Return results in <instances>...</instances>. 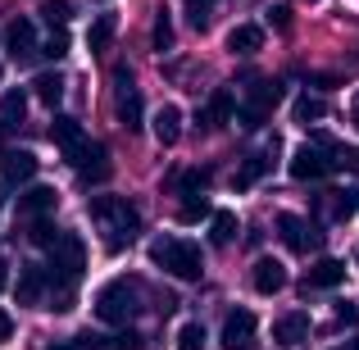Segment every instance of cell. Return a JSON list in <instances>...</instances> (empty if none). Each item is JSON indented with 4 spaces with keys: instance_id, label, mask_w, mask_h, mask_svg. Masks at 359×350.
Returning a JSON list of instances; mask_svg holds the SVG:
<instances>
[{
    "instance_id": "cell-1",
    "label": "cell",
    "mask_w": 359,
    "mask_h": 350,
    "mask_svg": "<svg viewBox=\"0 0 359 350\" xmlns=\"http://www.w3.org/2000/svg\"><path fill=\"white\" fill-rule=\"evenodd\" d=\"M91 219H96L100 236H105V250L109 255H123L132 245V236L141 232L137 205H128L123 196H96V201H91Z\"/></svg>"
},
{
    "instance_id": "cell-2",
    "label": "cell",
    "mask_w": 359,
    "mask_h": 350,
    "mask_svg": "<svg viewBox=\"0 0 359 350\" xmlns=\"http://www.w3.org/2000/svg\"><path fill=\"white\" fill-rule=\"evenodd\" d=\"M150 260H155V269H164L168 278H177V282H201L205 278L201 245L187 241V236H155Z\"/></svg>"
},
{
    "instance_id": "cell-3",
    "label": "cell",
    "mask_w": 359,
    "mask_h": 350,
    "mask_svg": "<svg viewBox=\"0 0 359 350\" xmlns=\"http://www.w3.org/2000/svg\"><path fill=\"white\" fill-rule=\"evenodd\" d=\"M46 273H50V287H55L60 300L82 282V273H87V245H82L78 232H60V241H55V250H50V269Z\"/></svg>"
},
{
    "instance_id": "cell-4",
    "label": "cell",
    "mask_w": 359,
    "mask_h": 350,
    "mask_svg": "<svg viewBox=\"0 0 359 350\" xmlns=\"http://www.w3.org/2000/svg\"><path fill=\"white\" fill-rule=\"evenodd\" d=\"M137 314V287L132 282H105V287L96 291V318L100 323H109V328H123L128 318Z\"/></svg>"
},
{
    "instance_id": "cell-5",
    "label": "cell",
    "mask_w": 359,
    "mask_h": 350,
    "mask_svg": "<svg viewBox=\"0 0 359 350\" xmlns=\"http://www.w3.org/2000/svg\"><path fill=\"white\" fill-rule=\"evenodd\" d=\"M337 141H309V146H300L296 155H291V177H300V182H314V177H323L327 168L337 164Z\"/></svg>"
},
{
    "instance_id": "cell-6",
    "label": "cell",
    "mask_w": 359,
    "mask_h": 350,
    "mask_svg": "<svg viewBox=\"0 0 359 350\" xmlns=\"http://www.w3.org/2000/svg\"><path fill=\"white\" fill-rule=\"evenodd\" d=\"M273 228H278L282 245H291L296 255H309V250H318V245H323V232H318L309 219H300V214H287V210H282L278 219H273Z\"/></svg>"
},
{
    "instance_id": "cell-7",
    "label": "cell",
    "mask_w": 359,
    "mask_h": 350,
    "mask_svg": "<svg viewBox=\"0 0 359 350\" xmlns=\"http://www.w3.org/2000/svg\"><path fill=\"white\" fill-rule=\"evenodd\" d=\"M278 105H282V82H255L250 100H245V109H241V128H250V132L264 128Z\"/></svg>"
},
{
    "instance_id": "cell-8",
    "label": "cell",
    "mask_w": 359,
    "mask_h": 350,
    "mask_svg": "<svg viewBox=\"0 0 359 350\" xmlns=\"http://www.w3.org/2000/svg\"><path fill=\"white\" fill-rule=\"evenodd\" d=\"M114 105H118V123H123L128 132H141V128H146V114H141V91L132 87V73H128V69H118Z\"/></svg>"
},
{
    "instance_id": "cell-9",
    "label": "cell",
    "mask_w": 359,
    "mask_h": 350,
    "mask_svg": "<svg viewBox=\"0 0 359 350\" xmlns=\"http://www.w3.org/2000/svg\"><path fill=\"white\" fill-rule=\"evenodd\" d=\"M32 177H36V155L32 150H5V155H0V182L23 187V182H32Z\"/></svg>"
},
{
    "instance_id": "cell-10",
    "label": "cell",
    "mask_w": 359,
    "mask_h": 350,
    "mask_svg": "<svg viewBox=\"0 0 359 350\" xmlns=\"http://www.w3.org/2000/svg\"><path fill=\"white\" fill-rule=\"evenodd\" d=\"M250 282L259 296H278L282 287H287V269H282V260H273V255H259L250 269Z\"/></svg>"
},
{
    "instance_id": "cell-11",
    "label": "cell",
    "mask_w": 359,
    "mask_h": 350,
    "mask_svg": "<svg viewBox=\"0 0 359 350\" xmlns=\"http://www.w3.org/2000/svg\"><path fill=\"white\" fill-rule=\"evenodd\" d=\"M255 346V314L250 309H232L223 323V350H250Z\"/></svg>"
},
{
    "instance_id": "cell-12",
    "label": "cell",
    "mask_w": 359,
    "mask_h": 350,
    "mask_svg": "<svg viewBox=\"0 0 359 350\" xmlns=\"http://www.w3.org/2000/svg\"><path fill=\"white\" fill-rule=\"evenodd\" d=\"M305 337H309V314L305 309H291V314H282L278 323H273V346H282V350L300 346Z\"/></svg>"
},
{
    "instance_id": "cell-13",
    "label": "cell",
    "mask_w": 359,
    "mask_h": 350,
    "mask_svg": "<svg viewBox=\"0 0 359 350\" xmlns=\"http://www.w3.org/2000/svg\"><path fill=\"white\" fill-rule=\"evenodd\" d=\"M5 46H9L14 60H32V51H36V23H32V18H14V23L5 27Z\"/></svg>"
},
{
    "instance_id": "cell-14",
    "label": "cell",
    "mask_w": 359,
    "mask_h": 350,
    "mask_svg": "<svg viewBox=\"0 0 359 350\" xmlns=\"http://www.w3.org/2000/svg\"><path fill=\"white\" fill-rule=\"evenodd\" d=\"M73 168L82 173V182H100V177L109 173V155H105V146H100V141H87V150L73 159Z\"/></svg>"
},
{
    "instance_id": "cell-15",
    "label": "cell",
    "mask_w": 359,
    "mask_h": 350,
    "mask_svg": "<svg viewBox=\"0 0 359 350\" xmlns=\"http://www.w3.org/2000/svg\"><path fill=\"white\" fill-rule=\"evenodd\" d=\"M55 205H60V191L41 182V187H27V191H23L18 210H23V219H46V214H50Z\"/></svg>"
},
{
    "instance_id": "cell-16",
    "label": "cell",
    "mask_w": 359,
    "mask_h": 350,
    "mask_svg": "<svg viewBox=\"0 0 359 350\" xmlns=\"http://www.w3.org/2000/svg\"><path fill=\"white\" fill-rule=\"evenodd\" d=\"M87 141H91V137L82 132V123H73V119H55V146L69 155V164L82 155V150H87Z\"/></svg>"
},
{
    "instance_id": "cell-17",
    "label": "cell",
    "mask_w": 359,
    "mask_h": 350,
    "mask_svg": "<svg viewBox=\"0 0 359 350\" xmlns=\"http://www.w3.org/2000/svg\"><path fill=\"white\" fill-rule=\"evenodd\" d=\"M323 210H327V219H332V223H346V219H355V214H359V191H355V187H341V191H327V196H323Z\"/></svg>"
},
{
    "instance_id": "cell-18",
    "label": "cell",
    "mask_w": 359,
    "mask_h": 350,
    "mask_svg": "<svg viewBox=\"0 0 359 350\" xmlns=\"http://www.w3.org/2000/svg\"><path fill=\"white\" fill-rule=\"evenodd\" d=\"M46 287H50V273L36 269V264H27L23 278H18V305H36V300L46 296Z\"/></svg>"
},
{
    "instance_id": "cell-19",
    "label": "cell",
    "mask_w": 359,
    "mask_h": 350,
    "mask_svg": "<svg viewBox=\"0 0 359 350\" xmlns=\"http://www.w3.org/2000/svg\"><path fill=\"white\" fill-rule=\"evenodd\" d=\"M155 141L159 146H177V137H182V114H177V105H164V109H155Z\"/></svg>"
},
{
    "instance_id": "cell-20",
    "label": "cell",
    "mask_w": 359,
    "mask_h": 350,
    "mask_svg": "<svg viewBox=\"0 0 359 350\" xmlns=\"http://www.w3.org/2000/svg\"><path fill=\"white\" fill-rule=\"evenodd\" d=\"M27 119V91L23 87H9L0 96V128H18Z\"/></svg>"
},
{
    "instance_id": "cell-21",
    "label": "cell",
    "mask_w": 359,
    "mask_h": 350,
    "mask_svg": "<svg viewBox=\"0 0 359 350\" xmlns=\"http://www.w3.org/2000/svg\"><path fill=\"white\" fill-rule=\"evenodd\" d=\"M259 46H264V27L259 23H241V27L228 32V51L232 55H255Z\"/></svg>"
},
{
    "instance_id": "cell-22",
    "label": "cell",
    "mask_w": 359,
    "mask_h": 350,
    "mask_svg": "<svg viewBox=\"0 0 359 350\" xmlns=\"http://www.w3.org/2000/svg\"><path fill=\"white\" fill-rule=\"evenodd\" d=\"M341 282H346V264L332 260V255L318 260L314 269H309V287H341Z\"/></svg>"
},
{
    "instance_id": "cell-23",
    "label": "cell",
    "mask_w": 359,
    "mask_h": 350,
    "mask_svg": "<svg viewBox=\"0 0 359 350\" xmlns=\"http://www.w3.org/2000/svg\"><path fill=\"white\" fill-rule=\"evenodd\" d=\"M228 119H232V96H228V91H214L210 105H205V114H201V123H205V128H223Z\"/></svg>"
},
{
    "instance_id": "cell-24",
    "label": "cell",
    "mask_w": 359,
    "mask_h": 350,
    "mask_svg": "<svg viewBox=\"0 0 359 350\" xmlns=\"http://www.w3.org/2000/svg\"><path fill=\"white\" fill-rule=\"evenodd\" d=\"M32 87H36V100H41V105H50V109L64 100V78H60V73H41Z\"/></svg>"
},
{
    "instance_id": "cell-25",
    "label": "cell",
    "mask_w": 359,
    "mask_h": 350,
    "mask_svg": "<svg viewBox=\"0 0 359 350\" xmlns=\"http://www.w3.org/2000/svg\"><path fill=\"white\" fill-rule=\"evenodd\" d=\"M232 236H237V214H232V210H219L210 219V241L214 245H228Z\"/></svg>"
},
{
    "instance_id": "cell-26",
    "label": "cell",
    "mask_w": 359,
    "mask_h": 350,
    "mask_svg": "<svg viewBox=\"0 0 359 350\" xmlns=\"http://www.w3.org/2000/svg\"><path fill=\"white\" fill-rule=\"evenodd\" d=\"M150 41H155V51H173V9H155V36H150Z\"/></svg>"
},
{
    "instance_id": "cell-27",
    "label": "cell",
    "mask_w": 359,
    "mask_h": 350,
    "mask_svg": "<svg viewBox=\"0 0 359 350\" xmlns=\"http://www.w3.org/2000/svg\"><path fill=\"white\" fill-rule=\"evenodd\" d=\"M323 114H327V100H314V96H300L296 105H291V119H296V123H314Z\"/></svg>"
},
{
    "instance_id": "cell-28",
    "label": "cell",
    "mask_w": 359,
    "mask_h": 350,
    "mask_svg": "<svg viewBox=\"0 0 359 350\" xmlns=\"http://www.w3.org/2000/svg\"><path fill=\"white\" fill-rule=\"evenodd\" d=\"M41 23L50 27V32H64V23H69V0H46L41 5Z\"/></svg>"
},
{
    "instance_id": "cell-29",
    "label": "cell",
    "mask_w": 359,
    "mask_h": 350,
    "mask_svg": "<svg viewBox=\"0 0 359 350\" xmlns=\"http://www.w3.org/2000/svg\"><path fill=\"white\" fill-rule=\"evenodd\" d=\"M182 9H187V23H191L196 32H205V27H210V14H214V0H182Z\"/></svg>"
},
{
    "instance_id": "cell-30",
    "label": "cell",
    "mask_w": 359,
    "mask_h": 350,
    "mask_svg": "<svg viewBox=\"0 0 359 350\" xmlns=\"http://www.w3.org/2000/svg\"><path fill=\"white\" fill-rule=\"evenodd\" d=\"M109 41H114V23H109V18H96V23H91V32H87V46L96 55H105Z\"/></svg>"
},
{
    "instance_id": "cell-31",
    "label": "cell",
    "mask_w": 359,
    "mask_h": 350,
    "mask_svg": "<svg viewBox=\"0 0 359 350\" xmlns=\"http://www.w3.org/2000/svg\"><path fill=\"white\" fill-rule=\"evenodd\" d=\"M27 241H32L36 250H55V241H60V232H55V228H50L46 219H36L32 228H27Z\"/></svg>"
},
{
    "instance_id": "cell-32",
    "label": "cell",
    "mask_w": 359,
    "mask_h": 350,
    "mask_svg": "<svg viewBox=\"0 0 359 350\" xmlns=\"http://www.w3.org/2000/svg\"><path fill=\"white\" fill-rule=\"evenodd\" d=\"M205 219H214V214H210V205H205L201 196H196V201H182V205H177V223H205Z\"/></svg>"
},
{
    "instance_id": "cell-33",
    "label": "cell",
    "mask_w": 359,
    "mask_h": 350,
    "mask_svg": "<svg viewBox=\"0 0 359 350\" xmlns=\"http://www.w3.org/2000/svg\"><path fill=\"white\" fill-rule=\"evenodd\" d=\"M177 350H205V328L201 323H182L177 328Z\"/></svg>"
},
{
    "instance_id": "cell-34",
    "label": "cell",
    "mask_w": 359,
    "mask_h": 350,
    "mask_svg": "<svg viewBox=\"0 0 359 350\" xmlns=\"http://www.w3.org/2000/svg\"><path fill=\"white\" fill-rule=\"evenodd\" d=\"M205 182H210V173H205V168H187V173H177V187H182L187 201H196V191H201Z\"/></svg>"
},
{
    "instance_id": "cell-35",
    "label": "cell",
    "mask_w": 359,
    "mask_h": 350,
    "mask_svg": "<svg viewBox=\"0 0 359 350\" xmlns=\"http://www.w3.org/2000/svg\"><path fill=\"white\" fill-rule=\"evenodd\" d=\"M269 27H273V32H287V27H291V5H273L269 9Z\"/></svg>"
},
{
    "instance_id": "cell-36",
    "label": "cell",
    "mask_w": 359,
    "mask_h": 350,
    "mask_svg": "<svg viewBox=\"0 0 359 350\" xmlns=\"http://www.w3.org/2000/svg\"><path fill=\"white\" fill-rule=\"evenodd\" d=\"M46 55H50V60L69 55V32H50V41H46Z\"/></svg>"
},
{
    "instance_id": "cell-37",
    "label": "cell",
    "mask_w": 359,
    "mask_h": 350,
    "mask_svg": "<svg viewBox=\"0 0 359 350\" xmlns=\"http://www.w3.org/2000/svg\"><path fill=\"white\" fill-rule=\"evenodd\" d=\"M337 159H341L351 173H359V150H346V146H337Z\"/></svg>"
},
{
    "instance_id": "cell-38",
    "label": "cell",
    "mask_w": 359,
    "mask_h": 350,
    "mask_svg": "<svg viewBox=\"0 0 359 350\" xmlns=\"http://www.w3.org/2000/svg\"><path fill=\"white\" fill-rule=\"evenodd\" d=\"M337 323H355V305H351V300H341V305H337Z\"/></svg>"
},
{
    "instance_id": "cell-39",
    "label": "cell",
    "mask_w": 359,
    "mask_h": 350,
    "mask_svg": "<svg viewBox=\"0 0 359 350\" xmlns=\"http://www.w3.org/2000/svg\"><path fill=\"white\" fill-rule=\"evenodd\" d=\"M9 337H14V318L0 309V342H9Z\"/></svg>"
},
{
    "instance_id": "cell-40",
    "label": "cell",
    "mask_w": 359,
    "mask_h": 350,
    "mask_svg": "<svg viewBox=\"0 0 359 350\" xmlns=\"http://www.w3.org/2000/svg\"><path fill=\"white\" fill-rule=\"evenodd\" d=\"M114 346H118V350H137V337H132V332H123Z\"/></svg>"
},
{
    "instance_id": "cell-41",
    "label": "cell",
    "mask_w": 359,
    "mask_h": 350,
    "mask_svg": "<svg viewBox=\"0 0 359 350\" xmlns=\"http://www.w3.org/2000/svg\"><path fill=\"white\" fill-rule=\"evenodd\" d=\"M5 287H9V264L0 260V291H5Z\"/></svg>"
},
{
    "instance_id": "cell-42",
    "label": "cell",
    "mask_w": 359,
    "mask_h": 350,
    "mask_svg": "<svg viewBox=\"0 0 359 350\" xmlns=\"http://www.w3.org/2000/svg\"><path fill=\"white\" fill-rule=\"evenodd\" d=\"M351 128L359 132V96H355V105H351Z\"/></svg>"
},
{
    "instance_id": "cell-43",
    "label": "cell",
    "mask_w": 359,
    "mask_h": 350,
    "mask_svg": "<svg viewBox=\"0 0 359 350\" xmlns=\"http://www.w3.org/2000/svg\"><path fill=\"white\" fill-rule=\"evenodd\" d=\"M50 350H87V346H78V342H60V346H50Z\"/></svg>"
},
{
    "instance_id": "cell-44",
    "label": "cell",
    "mask_w": 359,
    "mask_h": 350,
    "mask_svg": "<svg viewBox=\"0 0 359 350\" xmlns=\"http://www.w3.org/2000/svg\"><path fill=\"white\" fill-rule=\"evenodd\" d=\"M351 350H359V337H355V342H351Z\"/></svg>"
},
{
    "instance_id": "cell-45",
    "label": "cell",
    "mask_w": 359,
    "mask_h": 350,
    "mask_svg": "<svg viewBox=\"0 0 359 350\" xmlns=\"http://www.w3.org/2000/svg\"><path fill=\"white\" fill-rule=\"evenodd\" d=\"M305 5H318V0H305Z\"/></svg>"
}]
</instances>
